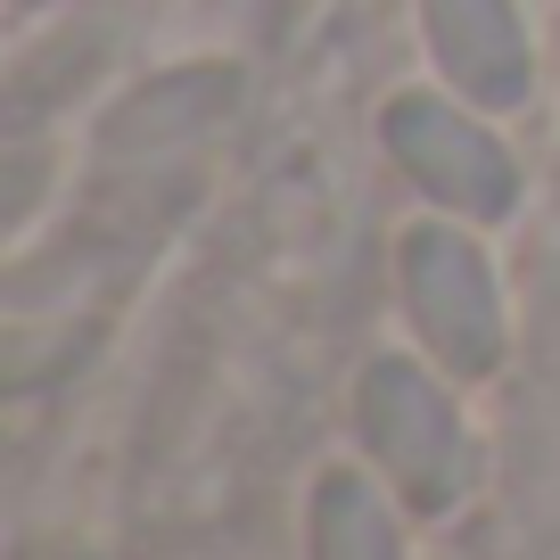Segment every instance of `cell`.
I'll return each instance as SVG.
<instances>
[{"label": "cell", "instance_id": "7a4b0ae2", "mask_svg": "<svg viewBox=\"0 0 560 560\" xmlns=\"http://www.w3.org/2000/svg\"><path fill=\"white\" fill-rule=\"evenodd\" d=\"M396 298H404V322H412V347L438 371H454L462 387L503 371V354H511L503 280H494L487 247L470 240L462 214L412 223L396 240Z\"/></svg>", "mask_w": 560, "mask_h": 560}, {"label": "cell", "instance_id": "6da1fadb", "mask_svg": "<svg viewBox=\"0 0 560 560\" xmlns=\"http://www.w3.org/2000/svg\"><path fill=\"white\" fill-rule=\"evenodd\" d=\"M445 380L454 371H438L429 354H371L363 380H354V438H363L371 470L420 520L462 511L478 487V438Z\"/></svg>", "mask_w": 560, "mask_h": 560}, {"label": "cell", "instance_id": "52a82bcc", "mask_svg": "<svg viewBox=\"0 0 560 560\" xmlns=\"http://www.w3.org/2000/svg\"><path fill=\"white\" fill-rule=\"evenodd\" d=\"M42 9H50V0H9V18H42Z\"/></svg>", "mask_w": 560, "mask_h": 560}, {"label": "cell", "instance_id": "277c9868", "mask_svg": "<svg viewBox=\"0 0 560 560\" xmlns=\"http://www.w3.org/2000/svg\"><path fill=\"white\" fill-rule=\"evenodd\" d=\"M420 42L438 58L445 91H462L487 116L536 100V34L520 0H420Z\"/></svg>", "mask_w": 560, "mask_h": 560}, {"label": "cell", "instance_id": "8992f818", "mask_svg": "<svg viewBox=\"0 0 560 560\" xmlns=\"http://www.w3.org/2000/svg\"><path fill=\"white\" fill-rule=\"evenodd\" d=\"M305 560H404V494L330 462L305 494Z\"/></svg>", "mask_w": 560, "mask_h": 560}, {"label": "cell", "instance_id": "5b68a950", "mask_svg": "<svg viewBox=\"0 0 560 560\" xmlns=\"http://www.w3.org/2000/svg\"><path fill=\"white\" fill-rule=\"evenodd\" d=\"M231 107H240V67H223V58L174 67V74H158V83L124 91V100L100 116V158H116V165L182 158V149H198V132H214Z\"/></svg>", "mask_w": 560, "mask_h": 560}, {"label": "cell", "instance_id": "3957f363", "mask_svg": "<svg viewBox=\"0 0 560 560\" xmlns=\"http://www.w3.org/2000/svg\"><path fill=\"white\" fill-rule=\"evenodd\" d=\"M380 149L429 207L462 214V223H503L527 190L520 158L503 149L487 107H470L462 91H396L380 107Z\"/></svg>", "mask_w": 560, "mask_h": 560}]
</instances>
